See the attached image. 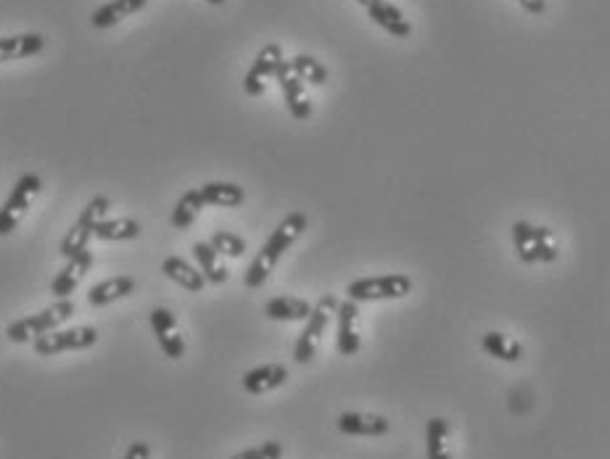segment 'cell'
Wrapping results in <instances>:
<instances>
[{
	"mask_svg": "<svg viewBox=\"0 0 610 459\" xmlns=\"http://www.w3.org/2000/svg\"><path fill=\"white\" fill-rule=\"evenodd\" d=\"M305 230H306V214H302V211L288 214L278 228L273 230V235L267 238V243L259 249V254L254 256V261L249 264V270H246V275H243L246 288H259V285H264V280H267L270 272H273V267L280 261V256L285 254V251L302 238Z\"/></svg>",
	"mask_w": 610,
	"mask_h": 459,
	"instance_id": "cell-1",
	"label": "cell"
},
{
	"mask_svg": "<svg viewBox=\"0 0 610 459\" xmlns=\"http://www.w3.org/2000/svg\"><path fill=\"white\" fill-rule=\"evenodd\" d=\"M75 314V301L72 299H58L56 304L46 306L43 311L32 314V317H22L16 322H11L5 328V338L11 343H26V341H35L37 335L43 332L58 331L69 317Z\"/></svg>",
	"mask_w": 610,
	"mask_h": 459,
	"instance_id": "cell-2",
	"label": "cell"
},
{
	"mask_svg": "<svg viewBox=\"0 0 610 459\" xmlns=\"http://www.w3.org/2000/svg\"><path fill=\"white\" fill-rule=\"evenodd\" d=\"M109 199L106 196H96V199H90L88 206L82 209V214H79V219H77L72 230L64 235V240H61V246H58V251L64 259H72V256L82 254L85 249H88V243H90V238H93V228L106 219V214H109Z\"/></svg>",
	"mask_w": 610,
	"mask_h": 459,
	"instance_id": "cell-3",
	"label": "cell"
},
{
	"mask_svg": "<svg viewBox=\"0 0 610 459\" xmlns=\"http://www.w3.org/2000/svg\"><path fill=\"white\" fill-rule=\"evenodd\" d=\"M412 291V280L402 272L378 275V278H362L346 285L349 301H388V299H405Z\"/></svg>",
	"mask_w": 610,
	"mask_h": 459,
	"instance_id": "cell-4",
	"label": "cell"
},
{
	"mask_svg": "<svg viewBox=\"0 0 610 459\" xmlns=\"http://www.w3.org/2000/svg\"><path fill=\"white\" fill-rule=\"evenodd\" d=\"M40 188H43V182L37 175H22V178L16 179V185H14V190H11V196H8V201L0 206V235H11L14 230L19 228V222L25 219L26 209L32 204V199L40 193Z\"/></svg>",
	"mask_w": 610,
	"mask_h": 459,
	"instance_id": "cell-5",
	"label": "cell"
},
{
	"mask_svg": "<svg viewBox=\"0 0 610 459\" xmlns=\"http://www.w3.org/2000/svg\"><path fill=\"white\" fill-rule=\"evenodd\" d=\"M96 341H98L96 328H69V331L43 332L32 341V346L40 357H53V354H61V352L90 349V346H96Z\"/></svg>",
	"mask_w": 610,
	"mask_h": 459,
	"instance_id": "cell-6",
	"label": "cell"
},
{
	"mask_svg": "<svg viewBox=\"0 0 610 459\" xmlns=\"http://www.w3.org/2000/svg\"><path fill=\"white\" fill-rule=\"evenodd\" d=\"M338 306V301L333 299V296H323L317 306H312V311H309V317H306V328L299 335V341H296V352H294V359L299 362V364H306V362H312L315 357V352H317V346H320V338H323V332L328 328V317H331V311Z\"/></svg>",
	"mask_w": 610,
	"mask_h": 459,
	"instance_id": "cell-7",
	"label": "cell"
},
{
	"mask_svg": "<svg viewBox=\"0 0 610 459\" xmlns=\"http://www.w3.org/2000/svg\"><path fill=\"white\" fill-rule=\"evenodd\" d=\"M275 76L280 82V90H283V98L288 103V111L294 119H309L312 117V103L305 98V82L291 72V64L283 58L275 69Z\"/></svg>",
	"mask_w": 610,
	"mask_h": 459,
	"instance_id": "cell-8",
	"label": "cell"
},
{
	"mask_svg": "<svg viewBox=\"0 0 610 459\" xmlns=\"http://www.w3.org/2000/svg\"><path fill=\"white\" fill-rule=\"evenodd\" d=\"M93 267V254L85 249L82 254L72 256V259H67V267L53 278L51 282V293L56 299H69L72 293L77 291V285L79 280L88 275V270Z\"/></svg>",
	"mask_w": 610,
	"mask_h": 459,
	"instance_id": "cell-9",
	"label": "cell"
},
{
	"mask_svg": "<svg viewBox=\"0 0 610 459\" xmlns=\"http://www.w3.org/2000/svg\"><path fill=\"white\" fill-rule=\"evenodd\" d=\"M338 311V352L344 357H355L362 346L359 341V332H357V320H359V309H357V301H341L336 306Z\"/></svg>",
	"mask_w": 610,
	"mask_h": 459,
	"instance_id": "cell-10",
	"label": "cell"
},
{
	"mask_svg": "<svg viewBox=\"0 0 610 459\" xmlns=\"http://www.w3.org/2000/svg\"><path fill=\"white\" fill-rule=\"evenodd\" d=\"M288 381V370L283 364H259L243 375V391L246 393H270Z\"/></svg>",
	"mask_w": 610,
	"mask_h": 459,
	"instance_id": "cell-11",
	"label": "cell"
},
{
	"mask_svg": "<svg viewBox=\"0 0 610 459\" xmlns=\"http://www.w3.org/2000/svg\"><path fill=\"white\" fill-rule=\"evenodd\" d=\"M338 431L346 435H386L391 431V423L381 414L344 412L338 417Z\"/></svg>",
	"mask_w": 610,
	"mask_h": 459,
	"instance_id": "cell-12",
	"label": "cell"
},
{
	"mask_svg": "<svg viewBox=\"0 0 610 459\" xmlns=\"http://www.w3.org/2000/svg\"><path fill=\"white\" fill-rule=\"evenodd\" d=\"M46 48V37L40 32H25V35H11L0 37V64L14 61V58H29Z\"/></svg>",
	"mask_w": 610,
	"mask_h": 459,
	"instance_id": "cell-13",
	"label": "cell"
},
{
	"mask_svg": "<svg viewBox=\"0 0 610 459\" xmlns=\"http://www.w3.org/2000/svg\"><path fill=\"white\" fill-rule=\"evenodd\" d=\"M149 0H111V3H103L101 8L93 11L90 16V25L96 29H109V26L119 25L122 19H128L132 14L143 11Z\"/></svg>",
	"mask_w": 610,
	"mask_h": 459,
	"instance_id": "cell-14",
	"label": "cell"
},
{
	"mask_svg": "<svg viewBox=\"0 0 610 459\" xmlns=\"http://www.w3.org/2000/svg\"><path fill=\"white\" fill-rule=\"evenodd\" d=\"M367 14H370V19L376 25L386 29L388 35H394V37H409L412 35V25L407 22L405 14L397 5L386 3V0H378L373 5H367Z\"/></svg>",
	"mask_w": 610,
	"mask_h": 459,
	"instance_id": "cell-15",
	"label": "cell"
},
{
	"mask_svg": "<svg viewBox=\"0 0 610 459\" xmlns=\"http://www.w3.org/2000/svg\"><path fill=\"white\" fill-rule=\"evenodd\" d=\"M161 272H164L170 280L178 282L180 288L191 291V293H202L203 285H206L202 272H199L193 264H188L185 259H180V256H170V259H164Z\"/></svg>",
	"mask_w": 610,
	"mask_h": 459,
	"instance_id": "cell-16",
	"label": "cell"
},
{
	"mask_svg": "<svg viewBox=\"0 0 610 459\" xmlns=\"http://www.w3.org/2000/svg\"><path fill=\"white\" fill-rule=\"evenodd\" d=\"M135 291V280L129 275H119V278H111V280H103L98 285H93L88 291V304L90 306H106L125 299Z\"/></svg>",
	"mask_w": 610,
	"mask_h": 459,
	"instance_id": "cell-17",
	"label": "cell"
},
{
	"mask_svg": "<svg viewBox=\"0 0 610 459\" xmlns=\"http://www.w3.org/2000/svg\"><path fill=\"white\" fill-rule=\"evenodd\" d=\"M309 311H312V304L294 296H275L264 304V314L275 322H302L309 317Z\"/></svg>",
	"mask_w": 610,
	"mask_h": 459,
	"instance_id": "cell-18",
	"label": "cell"
},
{
	"mask_svg": "<svg viewBox=\"0 0 610 459\" xmlns=\"http://www.w3.org/2000/svg\"><path fill=\"white\" fill-rule=\"evenodd\" d=\"M203 204L206 206H222V209H235L246 201V193L241 185L235 182H206L203 188H199Z\"/></svg>",
	"mask_w": 610,
	"mask_h": 459,
	"instance_id": "cell-19",
	"label": "cell"
},
{
	"mask_svg": "<svg viewBox=\"0 0 610 459\" xmlns=\"http://www.w3.org/2000/svg\"><path fill=\"white\" fill-rule=\"evenodd\" d=\"M518 259L523 264H536V261H555L558 259V249L553 243V230L534 228L532 240L523 251H518Z\"/></svg>",
	"mask_w": 610,
	"mask_h": 459,
	"instance_id": "cell-20",
	"label": "cell"
},
{
	"mask_svg": "<svg viewBox=\"0 0 610 459\" xmlns=\"http://www.w3.org/2000/svg\"><path fill=\"white\" fill-rule=\"evenodd\" d=\"M193 256L199 261V272L203 275L206 282H214V285H222L228 280V270L220 264V254L209 246V243H193Z\"/></svg>",
	"mask_w": 610,
	"mask_h": 459,
	"instance_id": "cell-21",
	"label": "cell"
},
{
	"mask_svg": "<svg viewBox=\"0 0 610 459\" xmlns=\"http://www.w3.org/2000/svg\"><path fill=\"white\" fill-rule=\"evenodd\" d=\"M447 438H450V423L444 417H431L426 423V457L452 459L447 449Z\"/></svg>",
	"mask_w": 610,
	"mask_h": 459,
	"instance_id": "cell-22",
	"label": "cell"
},
{
	"mask_svg": "<svg viewBox=\"0 0 610 459\" xmlns=\"http://www.w3.org/2000/svg\"><path fill=\"white\" fill-rule=\"evenodd\" d=\"M481 346L489 357H497L500 362H518L523 357V346L508 338L505 332H486L481 338Z\"/></svg>",
	"mask_w": 610,
	"mask_h": 459,
	"instance_id": "cell-23",
	"label": "cell"
},
{
	"mask_svg": "<svg viewBox=\"0 0 610 459\" xmlns=\"http://www.w3.org/2000/svg\"><path fill=\"white\" fill-rule=\"evenodd\" d=\"M140 235V225L129 217H119V219H101L93 228V238L98 240H132Z\"/></svg>",
	"mask_w": 610,
	"mask_h": 459,
	"instance_id": "cell-24",
	"label": "cell"
},
{
	"mask_svg": "<svg viewBox=\"0 0 610 459\" xmlns=\"http://www.w3.org/2000/svg\"><path fill=\"white\" fill-rule=\"evenodd\" d=\"M203 206L206 204H203L199 188L185 190L182 199H180L178 204H175V209H172V225L178 230H188L193 222H196V217H199V211H202Z\"/></svg>",
	"mask_w": 610,
	"mask_h": 459,
	"instance_id": "cell-25",
	"label": "cell"
},
{
	"mask_svg": "<svg viewBox=\"0 0 610 459\" xmlns=\"http://www.w3.org/2000/svg\"><path fill=\"white\" fill-rule=\"evenodd\" d=\"M288 64H291V72L299 76L302 82H312V85H326L328 82V69L317 58H312L306 53L294 56Z\"/></svg>",
	"mask_w": 610,
	"mask_h": 459,
	"instance_id": "cell-26",
	"label": "cell"
},
{
	"mask_svg": "<svg viewBox=\"0 0 610 459\" xmlns=\"http://www.w3.org/2000/svg\"><path fill=\"white\" fill-rule=\"evenodd\" d=\"M209 246H212L217 254L233 256V259L246 254V240H243L241 235H235V232H225V230H217V232L212 235Z\"/></svg>",
	"mask_w": 610,
	"mask_h": 459,
	"instance_id": "cell-27",
	"label": "cell"
},
{
	"mask_svg": "<svg viewBox=\"0 0 610 459\" xmlns=\"http://www.w3.org/2000/svg\"><path fill=\"white\" fill-rule=\"evenodd\" d=\"M280 61H283V51H280V46L278 43H270V46H264L262 51L256 53L254 64H252V72L262 76V79L275 76V69H278Z\"/></svg>",
	"mask_w": 610,
	"mask_h": 459,
	"instance_id": "cell-28",
	"label": "cell"
},
{
	"mask_svg": "<svg viewBox=\"0 0 610 459\" xmlns=\"http://www.w3.org/2000/svg\"><path fill=\"white\" fill-rule=\"evenodd\" d=\"M156 341H159V346H161L164 357H170V359L185 357V341H182L175 331L159 332V335H156Z\"/></svg>",
	"mask_w": 610,
	"mask_h": 459,
	"instance_id": "cell-29",
	"label": "cell"
},
{
	"mask_svg": "<svg viewBox=\"0 0 610 459\" xmlns=\"http://www.w3.org/2000/svg\"><path fill=\"white\" fill-rule=\"evenodd\" d=\"M151 328L156 335H159V332H172L178 328V320H175V314H172L170 309L156 306L151 311Z\"/></svg>",
	"mask_w": 610,
	"mask_h": 459,
	"instance_id": "cell-30",
	"label": "cell"
},
{
	"mask_svg": "<svg viewBox=\"0 0 610 459\" xmlns=\"http://www.w3.org/2000/svg\"><path fill=\"white\" fill-rule=\"evenodd\" d=\"M264 79L259 75H254L252 69L246 72V76H243V90H246V96H252V98H256V96H262L264 93Z\"/></svg>",
	"mask_w": 610,
	"mask_h": 459,
	"instance_id": "cell-31",
	"label": "cell"
},
{
	"mask_svg": "<svg viewBox=\"0 0 610 459\" xmlns=\"http://www.w3.org/2000/svg\"><path fill=\"white\" fill-rule=\"evenodd\" d=\"M125 459H151V446L146 441H135L128 449Z\"/></svg>",
	"mask_w": 610,
	"mask_h": 459,
	"instance_id": "cell-32",
	"label": "cell"
},
{
	"mask_svg": "<svg viewBox=\"0 0 610 459\" xmlns=\"http://www.w3.org/2000/svg\"><path fill=\"white\" fill-rule=\"evenodd\" d=\"M259 449V454L264 459H280L283 457V449H280L278 441H264L262 446H256Z\"/></svg>",
	"mask_w": 610,
	"mask_h": 459,
	"instance_id": "cell-33",
	"label": "cell"
},
{
	"mask_svg": "<svg viewBox=\"0 0 610 459\" xmlns=\"http://www.w3.org/2000/svg\"><path fill=\"white\" fill-rule=\"evenodd\" d=\"M529 14H544V8H547V0H518Z\"/></svg>",
	"mask_w": 610,
	"mask_h": 459,
	"instance_id": "cell-34",
	"label": "cell"
},
{
	"mask_svg": "<svg viewBox=\"0 0 610 459\" xmlns=\"http://www.w3.org/2000/svg\"><path fill=\"white\" fill-rule=\"evenodd\" d=\"M262 457V454H259V449H243V452H241V454H235V457H230V459H259Z\"/></svg>",
	"mask_w": 610,
	"mask_h": 459,
	"instance_id": "cell-35",
	"label": "cell"
},
{
	"mask_svg": "<svg viewBox=\"0 0 610 459\" xmlns=\"http://www.w3.org/2000/svg\"><path fill=\"white\" fill-rule=\"evenodd\" d=\"M359 3H362V5L367 8V5H373V3H378V0H359Z\"/></svg>",
	"mask_w": 610,
	"mask_h": 459,
	"instance_id": "cell-36",
	"label": "cell"
},
{
	"mask_svg": "<svg viewBox=\"0 0 610 459\" xmlns=\"http://www.w3.org/2000/svg\"><path fill=\"white\" fill-rule=\"evenodd\" d=\"M206 3H212V5H222L225 0H206Z\"/></svg>",
	"mask_w": 610,
	"mask_h": 459,
	"instance_id": "cell-37",
	"label": "cell"
},
{
	"mask_svg": "<svg viewBox=\"0 0 610 459\" xmlns=\"http://www.w3.org/2000/svg\"><path fill=\"white\" fill-rule=\"evenodd\" d=\"M259 459H264V457H259Z\"/></svg>",
	"mask_w": 610,
	"mask_h": 459,
	"instance_id": "cell-38",
	"label": "cell"
}]
</instances>
